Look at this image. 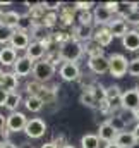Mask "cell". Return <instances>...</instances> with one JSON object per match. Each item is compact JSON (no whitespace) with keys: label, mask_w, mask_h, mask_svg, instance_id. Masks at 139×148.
Masks as SVG:
<instances>
[{"label":"cell","mask_w":139,"mask_h":148,"mask_svg":"<svg viewBox=\"0 0 139 148\" xmlns=\"http://www.w3.org/2000/svg\"><path fill=\"white\" fill-rule=\"evenodd\" d=\"M84 52V45L81 41H77L76 38H72L70 41H67L65 45H62L59 48V55H60V60L64 62H76Z\"/></svg>","instance_id":"6da1fadb"},{"label":"cell","mask_w":139,"mask_h":148,"mask_svg":"<svg viewBox=\"0 0 139 148\" xmlns=\"http://www.w3.org/2000/svg\"><path fill=\"white\" fill-rule=\"evenodd\" d=\"M110 60V71L113 77H122L125 73H129V60L122 55V53H113L108 57Z\"/></svg>","instance_id":"7a4b0ae2"},{"label":"cell","mask_w":139,"mask_h":148,"mask_svg":"<svg viewBox=\"0 0 139 148\" xmlns=\"http://www.w3.org/2000/svg\"><path fill=\"white\" fill-rule=\"evenodd\" d=\"M53 74H55V66H53V64H50L48 60H40V62H35L33 76H35L36 81H40V83L50 81Z\"/></svg>","instance_id":"3957f363"},{"label":"cell","mask_w":139,"mask_h":148,"mask_svg":"<svg viewBox=\"0 0 139 148\" xmlns=\"http://www.w3.org/2000/svg\"><path fill=\"white\" fill-rule=\"evenodd\" d=\"M45 131H46V122H45L43 119H40V117H33V119H29L28 124H26V127H24L26 136L31 138V140H38V138H41V136L45 134Z\"/></svg>","instance_id":"277c9868"},{"label":"cell","mask_w":139,"mask_h":148,"mask_svg":"<svg viewBox=\"0 0 139 148\" xmlns=\"http://www.w3.org/2000/svg\"><path fill=\"white\" fill-rule=\"evenodd\" d=\"M28 117L22 112H10L7 115V129L10 133H17V131H24L26 124H28Z\"/></svg>","instance_id":"5b68a950"},{"label":"cell","mask_w":139,"mask_h":148,"mask_svg":"<svg viewBox=\"0 0 139 148\" xmlns=\"http://www.w3.org/2000/svg\"><path fill=\"white\" fill-rule=\"evenodd\" d=\"M122 109L124 110H138L139 109V90L132 88L122 93Z\"/></svg>","instance_id":"8992f818"},{"label":"cell","mask_w":139,"mask_h":148,"mask_svg":"<svg viewBox=\"0 0 139 148\" xmlns=\"http://www.w3.org/2000/svg\"><path fill=\"white\" fill-rule=\"evenodd\" d=\"M33 69H35V62H33L31 59H28L26 55H24V57H19V59L16 60V64H14V74H16L17 77H22V76L31 74Z\"/></svg>","instance_id":"52a82bcc"},{"label":"cell","mask_w":139,"mask_h":148,"mask_svg":"<svg viewBox=\"0 0 139 148\" xmlns=\"http://www.w3.org/2000/svg\"><path fill=\"white\" fill-rule=\"evenodd\" d=\"M29 45H31V41H29V35L26 31H19V29L14 31V35L10 38V47L14 50H28Z\"/></svg>","instance_id":"ba28073f"},{"label":"cell","mask_w":139,"mask_h":148,"mask_svg":"<svg viewBox=\"0 0 139 148\" xmlns=\"http://www.w3.org/2000/svg\"><path fill=\"white\" fill-rule=\"evenodd\" d=\"M79 76H81V71L76 62H64L60 66V77L64 81H76L79 79Z\"/></svg>","instance_id":"9c48e42d"},{"label":"cell","mask_w":139,"mask_h":148,"mask_svg":"<svg viewBox=\"0 0 139 148\" xmlns=\"http://www.w3.org/2000/svg\"><path fill=\"white\" fill-rule=\"evenodd\" d=\"M117 134H119V131L106 121L103 124H100V129H98V138H100V141H105V143H113L115 140H117Z\"/></svg>","instance_id":"30bf717a"},{"label":"cell","mask_w":139,"mask_h":148,"mask_svg":"<svg viewBox=\"0 0 139 148\" xmlns=\"http://www.w3.org/2000/svg\"><path fill=\"white\" fill-rule=\"evenodd\" d=\"M93 16H95V23H98V24L103 28V26H110V23H112V16H113V14L106 9L105 3H102V5L95 7Z\"/></svg>","instance_id":"8fae6325"},{"label":"cell","mask_w":139,"mask_h":148,"mask_svg":"<svg viewBox=\"0 0 139 148\" xmlns=\"http://www.w3.org/2000/svg\"><path fill=\"white\" fill-rule=\"evenodd\" d=\"M88 66L89 69L95 74H105L110 71V60L106 57H95V59H89L88 60Z\"/></svg>","instance_id":"7c38bea8"},{"label":"cell","mask_w":139,"mask_h":148,"mask_svg":"<svg viewBox=\"0 0 139 148\" xmlns=\"http://www.w3.org/2000/svg\"><path fill=\"white\" fill-rule=\"evenodd\" d=\"M115 143L120 148H134L138 145V140H136V136H134L132 131H122V133L117 134Z\"/></svg>","instance_id":"4fadbf2b"},{"label":"cell","mask_w":139,"mask_h":148,"mask_svg":"<svg viewBox=\"0 0 139 148\" xmlns=\"http://www.w3.org/2000/svg\"><path fill=\"white\" fill-rule=\"evenodd\" d=\"M45 53H46V48H45V45H43L41 41H31V45H29L28 50H26V57L31 59L33 62H35V60L40 62V59H41Z\"/></svg>","instance_id":"5bb4252c"},{"label":"cell","mask_w":139,"mask_h":148,"mask_svg":"<svg viewBox=\"0 0 139 148\" xmlns=\"http://www.w3.org/2000/svg\"><path fill=\"white\" fill-rule=\"evenodd\" d=\"M122 45H124V48H127L129 52H136V50H139V31H136V29H129L127 35L122 38Z\"/></svg>","instance_id":"9a60e30c"},{"label":"cell","mask_w":139,"mask_h":148,"mask_svg":"<svg viewBox=\"0 0 139 148\" xmlns=\"http://www.w3.org/2000/svg\"><path fill=\"white\" fill-rule=\"evenodd\" d=\"M95 36V31H93V28L91 26H88V24H77L76 26V29H74V38L77 40V41H91Z\"/></svg>","instance_id":"2e32d148"},{"label":"cell","mask_w":139,"mask_h":148,"mask_svg":"<svg viewBox=\"0 0 139 148\" xmlns=\"http://www.w3.org/2000/svg\"><path fill=\"white\" fill-rule=\"evenodd\" d=\"M17 59H19V57H17V52H16L10 45L0 48V64H2V66H12V67H14V64H16Z\"/></svg>","instance_id":"e0dca14e"},{"label":"cell","mask_w":139,"mask_h":148,"mask_svg":"<svg viewBox=\"0 0 139 148\" xmlns=\"http://www.w3.org/2000/svg\"><path fill=\"white\" fill-rule=\"evenodd\" d=\"M93 40H95L100 47H108V45L112 43V40H113V35L110 33L108 26H103V28H98V29L95 31Z\"/></svg>","instance_id":"ac0fdd59"},{"label":"cell","mask_w":139,"mask_h":148,"mask_svg":"<svg viewBox=\"0 0 139 148\" xmlns=\"http://www.w3.org/2000/svg\"><path fill=\"white\" fill-rule=\"evenodd\" d=\"M108 29H110V33L113 35V38H124L127 35V23L124 21V19H115V21H112L110 23V26H108Z\"/></svg>","instance_id":"d6986e66"},{"label":"cell","mask_w":139,"mask_h":148,"mask_svg":"<svg viewBox=\"0 0 139 148\" xmlns=\"http://www.w3.org/2000/svg\"><path fill=\"white\" fill-rule=\"evenodd\" d=\"M76 10H77V9H76L74 5H65V7H62L60 12H59V21H60L64 26H70L72 21H74Z\"/></svg>","instance_id":"ffe728a7"},{"label":"cell","mask_w":139,"mask_h":148,"mask_svg":"<svg viewBox=\"0 0 139 148\" xmlns=\"http://www.w3.org/2000/svg\"><path fill=\"white\" fill-rule=\"evenodd\" d=\"M84 52L89 55V59L103 57V47H100L95 40H91V41H86V43H84Z\"/></svg>","instance_id":"44dd1931"},{"label":"cell","mask_w":139,"mask_h":148,"mask_svg":"<svg viewBox=\"0 0 139 148\" xmlns=\"http://www.w3.org/2000/svg\"><path fill=\"white\" fill-rule=\"evenodd\" d=\"M24 105H26V109L29 112H40L43 109V105H45V100L41 97H31V95H28V98L24 100Z\"/></svg>","instance_id":"7402d4cb"},{"label":"cell","mask_w":139,"mask_h":148,"mask_svg":"<svg viewBox=\"0 0 139 148\" xmlns=\"http://www.w3.org/2000/svg\"><path fill=\"white\" fill-rule=\"evenodd\" d=\"M17 84H19V79L14 73H5V77H3V84L2 88L7 91V93H12L17 90Z\"/></svg>","instance_id":"603a6c76"},{"label":"cell","mask_w":139,"mask_h":148,"mask_svg":"<svg viewBox=\"0 0 139 148\" xmlns=\"http://www.w3.org/2000/svg\"><path fill=\"white\" fill-rule=\"evenodd\" d=\"M19 21H21V14L19 12H16V10H9V12H5V17H3V24L7 26V28H10V29H17V26H19Z\"/></svg>","instance_id":"cb8c5ba5"},{"label":"cell","mask_w":139,"mask_h":148,"mask_svg":"<svg viewBox=\"0 0 139 148\" xmlns=\"http://www.w3.org/2000/svg\"><path fill=\"white\" fill-rule=\"evenodd\" d=\"M21 102H22L21 95H19L17 91H12V93H9V97H7L5 109H7V110H10V112H16V110H17V107L21 105Z\"/></svg>","instance_id":"d4e9b609"},{"label":"cell","mask_w":139,"mask_h":148,"mask_svg":"<svg viewBox=\"0 0 139 148\" xmlns=\"http://www.w3.org/2000/svg\"><path fill=\"white\" fill-rule=\"evenodd\" d=\"M79 102H81L82 105L89 107V109H95V107H98V100H96V97L93 95V91H88V90H84V91L81 93V97H79Z\"/></svg>","instance_id":"484cf974"},{"label":"cell","mask_w":139,"mask_h":148,"mask_svg":"<svg viewBox=\"0 0 139 148\" xmlns=\"http://www.w3.org/2000/svg\"><path fill=\"white\" fill-rule=\"evenodd\" d=\"M81 147L82 148H100L98 134H84L81 138Z\"/></svg>","instance_id":"4316f807"},{"label":"cell","mask_w":139,"mask_h":148,"mask_svg":"<svg viewBox=\"0 0 139 148\" xmlns=\"http://www.w3.org/2000/svg\"><path fill=\"white\" fill-rule=\"evenodd\" d=\"M36 26V23L31 19V16L29 14H24V16H21V21H19V26H17V29L19 31H33Z\"/></svg>","instance_id":"83f0119b"},{"label":"cell","mask_w":139,"mask_h":148,"mask_svg":"<svg viewBox=\"0 0 139 148\" xmlns=\"http://www.w3.org/2000/svg\"><path fill=\"white\" fill-rule=\"evenodd\" d=\"M31 33H33V36L36 38L35 41H45L46 38H50V36H52V35L48 33V28H45L43 24H36V26H35V29H33Z\"/></svg>","instance_id":"f1b7e54d"},{"label":"cell","mask_w":139,"mask_h":148,"mask_svg":"<svg viewBox=\"0 0 139 148\" xmlns=\"http://www.w3.org/2000/svg\"><path fill=\"white\" fill-rule=\"evenodd\" d=\"M26 90H28V93H29L31 97H41L40 93H41V91H45V86H43L40 81H36V79H35V81H31V83H28V84H26Z\"/></svg>","instance_id":"f546056e"},{"label":"cell","mask_w":139,"mask_h":148,"mask_svg":"<svg viewBox=\"0 0 139 148\" xmlns=\"http://www.w3.org/2000/svg\"><path fill=\"white\" fill-rule=\"evenodd\" d=\"M134 10L132 7V2H119V9H117V14L120 16V19H125L131 12Z\"/></svg>","instance_id":"4dcf8cb0"},{"label":"cell","mask_w":139,"mask_h":148,"mask_svg":"<svg viewBox=\"0 0 139 148\" xmlns=\"http://www.w3.org/2000/svg\"><path fill=\"white\" fill-rule=\"evenodd\" d=\"M57 21H59V16H57V12H55V10H46V14H45L43 21H41V24H43L45 28H53Z\"/></svg>","instance_id":"1f68e13d"},{"label":"cell","mask_w":139,"mask_h":148,"mask_svg":"<svg viewBox=\"0 0 139 148\" xmlns=\"http://www.w3.org/2000/svg\"><path fill=\"white\" fill-rule=\"evenodd\" d=\"M12 35H14V29L7 28L5 24H0V43H10Z\"/></svg>","instance_id":"d6a6232c"},{"label":"cell","mask_w":139,"mask_h":148,"mask_svg":"<svg viewBox=\"0 0 139 148\" xmlns=\"http://www.w3.org/2000/svg\"><path fill=\"white\" fill-rule=\"evenodd\" d=\"M95 21V16L88 10V12H79V24H88L91 26V23Z\"/></svg>","instance_id":"836d02e7"},{"label":"cell","mask_w":139,"mask_h":148,"mask_svg":"<svg viewBox=\"0 0 139 148\" xmlns=\"http://www.w3.org/2000/svg\"><path fill=\"white\" fill-rule=\"evenodd\" d=\"M108 122H110V124H112V126H113V127L119 131V133H122V131H124V127H125V122H124V121H122L119 115H115V117L108 119Z\"/></svg>","instance_id":"e575fe53"},{"label":"cell","mask_w":139,"mask_h":148,"mask_svg":"<svg viewBox=\"0 0 139 148\" xmlns=\"http://www.w3.org/2000/svg\"><path fill=\"white\" fill-rule=\"evenodd\" d=\"M129 74L139 77V59H132V60H129Z\"/></svg>","instance_id":"d590c367"},{"label":"cell","mask_w":139,"mask_h":148,"mask_svg":"<svg viewBox=\"0 0 139 148\" xmlns=\"http://www.w3.org/2000/svg\"><path fill=\"white\" fill-rule=\"evenodd\" d=\"M127 24H131V26H139V12H136V10H132L125 19H124Z\"/></svg>","instance_id":"8d00e7d4"},{"label":"cell","mask_w":139,"mask_h":148,"mask_svg":"<svg viewBox=\"0 0 139 148\" xmlns=\"http://www.w3.org/2000/svg\"><path fill=\"white\" fill-rule=\"evenodd\" d=\"M93 5H95L93 2H76V3H74V7H76L79 12H88Z\"/></svg>","instance_id":"74e56055"},{"label":"cell","mask_w":139,"mask_h":148,"mask_svg":"<svg viewBox=\"0 0 139 148\" xmlns=\"http://www.w3.org/2000/svg\"><path fill=\"white\" fill-rule=\"evenodd\" d=\"M9 134H10V131H9L7 127L0 131V147H3V145L9 143Z\"/></svg>","instance_id":"f35d334b"},{"label":"cell","mask_w":139,"mask_h":148,"mask_svg":"<svg viewBox=\"0 0 139 148\" xmlns=\"http://www.w3.org/2000/svg\"><path fill=\"white\" fill-rule=\"evenodd\" d=\"M41 3H43L45 10H55L57 7H62V3H60V2H41Z\"/></svg>","instance_id":"ab89813d"},{"label":"cell","mask_w":139,"mask_h":148,"mask_svg":"<svg viewBox=\"0 0 139 148\" xmlns=\"http://www.w3.org/2000/svg\"><path fill=\"white\" fill-rule=\"evenodd\" d=\"M98 109L102 114H108V112L112 110V107H110V103L106 102V100H102V102H98Z\"/></svg>","instance_id":"60d3db41"},{"label":"cell","mask_w":139,"mask_h":148,"mask_svg":"<svg viewBox=\"0 0 139 148\" xmlns=\"http://www.w3.org/2000/svg\"><path fill=\"white\" fill-rule=\"evenodd\" d=\"M105 5H106V9H108L112 14H117V9H119V2H106Z\"/></svg>","instance_id":"b9f144b4"},{"label":"cell","mask_w":139,"mask_h":148,"mask_svg":"<svg viewBox=\"0 0 139 148\" xmlns=\"http://www.w3.org/2000/svg\"><path fill=\"white\" fill-rule=\"evenodd\" d=\"M7 97H9V93H7V91H5L3 88H0V107H5Z\"/></svg>","instance_id":"7bdbcfd3"},{"label":"cell","mask_w":139,"mask_h":148,"mask_svg":"<svg viewBox=\"0 0 139 148\" xmlns=\"http://www.w3.org/2000/svg\"><path fill=\"white\" fill-rule=\"evenodd\" d=\"M5 127H7V117L0 114V131H2V129H5Z\"/></svg>","instance_id":"ee69618b"},{"label":"cell","mask_w":139,"mask_h":148,"mask_svg":"<svg viewBox=\"0 0 139 148\" xmlns=\"http://www.w3.org/2000/svg\"><path fill=\"white\" fill-rule=\"evenodd\" d=\"M40 148H59V147H57L53 141H48V143H43V145H41Z\"/></svg>","instance_id":"f6af8a7d"},{"label":"cell","mask_w":139,"mask_h":148,"mask_svg":"<svg viewBox=\"0 0 139 148\" xmlns=\"http://www.w3.org/2000/svg\"><path fill=\"white\" fill-rule=\"evenodd\" d=\"M132 133H134V136H136V140H138V143H139V122H136V126H134Z\"/></svg>","instance_id":"bcb514c9"},{"label":"cell","mask_w":139,"mask_h":148,"mask_svg":"<svg viewBox=\"0 0 139 148\" xmlns=\"http://www.w3.org/2000/svg\"><path fill=\"white\" fill-rule=\"evenodd\" d=\"M105 148H120V147L113 141V143H106V145H105Z\"/></svg>","instance_id":"7dc6e473"},{"label":"cell","mask_w":139,"mask_h":148,"mask_svg":"<svg viewBox=\"0 0 139 148\" xmlns=\"http://www.w3.org/2000/svg\"><path fill=\"white\" fill-rule=\"evenodd\" d=\"M2 148H19V147H17V145H14L12 141H9L7 145H3V147H2Z\"/></svg>","instance_id":"c3c4849f"},{"label":"cell","mask_w":139,"mask_h":148,"mask_svg":"<svg viewBox=\"0 0 139 148\" xmlns=\"http://www.w3.org/2000/svg\"><path fill=\"white\" fill-rule=\"evenodd\" d=\"M3 77H5V73L0 69V88H2V84H3Z\"/></svg>","instance_id":"681fc988"},{"label":"cell","mask_w":139,"mask_h":148,"mask_svg":"<svg viewBox=\"0 0 139 148\" xmlns=\"http://www.w3.org/2000/svg\"><path fill=\"white\" fill-rule=\"evenodd\" d=\"M132 114H134V119H136V122H139V109H138V110H134Z\"/></svg>","instance_id":"f907efd6"},{"label":"cell","mask_w":139,"mask_h":148,"mask_svg":"<svg viewBox=\"0 0 139 148\" xmlns=\"http://www.w3.org/2000/svg\"><path fill=\"white\" fill-rule=\"evenodd\" d=\"M132 7H134L136 12H139V2H132Z\"/></svg>","instance_id":"816d5d0a"},{"label":"cell","mask_w":139,"mask_h":148,"mask_svg":"<svg viewBox=\"0 0 139 148\" xmlns=\"http://www.w3.org/2000/svg\"><path fill=\"white\" fill-rule=\"evenodd\" d=\"M3 17H5V12L0 10V24H3Z\"/></svg>","instance_id":"f5cc1de1"},{"label":"cell","mask_w":139,"mask_h":148,"mask_svg":"<svg viewBox=\"0 0 139 148\" xmlns=\"http://www.w3.org/2000/svg\"><path fill=\"white\" fill-rule=\"evenodd\" d=\"M22 148H33V145H28V143H22Z\"/></svg>","instance_id":"db71d44e"},{"label":"cell","mask_w":139,"mask_h":148,"mask_svg":"<svg viewBox=\"0 0 139 148\" xmlns=\"http://www.w3.org/2000/svg\"><path fill=\"white\" fill-rule=\"evenodd\" d=\"M64 148H76V147H74V145H65Z\"/></svg>","instance_id":"11a10c76"},{"label":"cell","mask_w":139,"mask_h":148,"mask_svg":"<svg viewBox=\"0 0 139 148\" xmlns=\"http://www.w3.org/2000/svg\"><path fill=\"white\" fill-rule=\"evenodd\" d=\"M0 148H2V147H0Z\"/></svg>","instance_id":"9f6ffc18"}]
</instances>
